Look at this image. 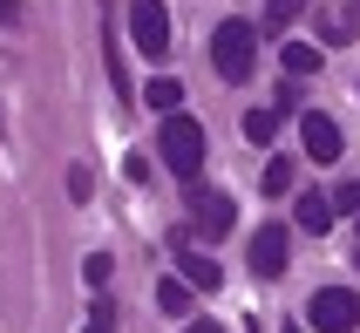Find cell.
<instances>
[{"instance_id":"6da1fadb","label":"cell","mask_w":360,"mask_h":333,"mask_svg":"<svg viewBox=\"0 0 360 333\" xmlns=\"http://www.w3.org/2000/svg\"><path fill=\"white\" fill-rule=\"evenodd\" d=\"M157 150H163V163H170L184 184H191V177L204 170V150H211V143H204V122H198V116H163Z\"/></svg>"},{"instance_id":"7a4b0ae2","label":"cell","mask_w":360,"mask_h":333,"mask_svg":"<svg viewBox=\"0 0 360 333\" xmlns=\"http://www.w3.org/2000/svg\"><path fill=\"white\" fill-rule=\"evenodd\" d=\"M252 55H259V27L252 20H218V34H211V68L224 82H245L252 75Z\"/></svg>"},{"instance_id":"3957f363","label":"cell","mask_w":360,"mask_h":333,"mask_svg":"<svg viewBox=\"0 0 360 333\" xmlns=\"http://www.w3.org/2000/svg\"><path fill=\"white\" fill-rule=\"evenodd\" d=\"M129 41H136L143 61H163L177 41H170V14H163V0H129Z\"/></svg>"},{"instance_id":"277c9868","label":"cell","mask_w":360,"mask_h":333,"mask_svg":"<svg viewBox=\"0 0 360 333\" xmlns=\"http://www.w3.org/2000/svg\"><path fill=\"white\" fill-rule=\"evenodd\" d=\"M306 313H313V333H354L360 327V293H347V286H320Z\"/></svg>"},{"instance_id":"5b68a950","label":"cell","mask_w":360,"mask_h":333,"mask_svg":"<svg viewBox=\"0 0 360 333\" xmlns=\"http://www.w3.org/2000/svg\"><path fill=\"white\" fill-rule=\"evenodd\" d=\"M184 204H191V232H198V238H224L231 218H238V204H231L224 191H191Z\"/></svg>"},{"instance_id":"8992f818","label":"cell","mask_w":360,"mask_h":333,"mask_svg":"<svg viewBox=\"0 0 360 333\" xmlns=\"http://www.w3.org/2000/svg\"><path fill=\"white\" fill-rule=\"evenodd\" d=\"M300 143H306L313 163H333V157H340V122L320 116V109H306V116H300Z\"/></svg>"},{"instance_id":"52a82bcc","label":"cell","mask_w":360,"mask_h":333,"mask_svg":"<svg viewBox=\"0 0 360 333\" xmlns=\"http://www.w3.org/2000/svg\"><path fill=\"white\" fill-rule=\"evenodd\" d=\"M252 272L259 279L285 272V225H259V238H252Z\"/></svg>"},{"instance_id":"ba28073f","label":"cell","mask_w":360,"mask_h":333,"mask_svg":"<svg viewBox=\"0 0 360 333\" xmlns=\"http://www.w3.org/2000/svg\"><path fill=\"white\" fill-rule=\"evenodd\" d=\"M333 218H340V211H333V197H320V191H306L300 204H292V225H300V232H313V238L333 232Z\"/></svg>"},{"instance_id":"9c48e42d","label":"cell","mask_w":360,"mask_h":333,"mask_svg":"<svg viewBox=\"0 0 360 333\" xmlns=\"http://www.w3.org/2000/svg\"><path fill=\"white\" fill-rule=\"evenodd\" d=\"M279 68H285V82L320 75V48H306V41H285V48H279Z\"/></svg>"},{"instance_id":"30bf717a","label":"cell","mask_w":360,"mask_h":333,"mask_svg":"<svg viewBox=\"0 0 360 333\" xmlns=\"http://www.w3.org/2000/svg\"><path fill=\"white\" fill-rule=\"evenodd\" d=\"M143 96H150V109H157V116H184V82H177V75H150V89H143Z\"/></svg>"},{"instance_id":"8fae6325","label":"cell","mask_w":360,"mask_h":333,"mask_svg":"<svg viewBox=\"0 0 360 333\" xmlns=\"http://www.w3.org/2000/svg\"><path fill=\"white\" fill-rule=\"evenodd\" d=\"M184 279H191V286H204V293H218V258H204V252H184Z\"/></svg>"},{"instance_id":"7c38bea8","label":"cell","mask_w":360,"mask_h":333,"mask_svg":"<svg viewBox=\"0 0 360 333\" xmlns=\"http://www.w3.org/2000/svg\"><path fill=\"white\" fill-rule=\"evenodd\" d=\"M272 137H279V109H245V143H259V150H265Z\"/></svg>"},{"instance_id":"4fadbf2b","label":"cell","mask_w":360,"mask_h":333,"mask_svg":"<svg viewBox=\"0 0 360 333\" xmlns=\"http://www.w3.org/2000/svg\"><path fill=\"white\" fill-rule=\"evenodd\" d=\"M292 177H300V163H292V157H272L259 184H265V197H285V191H292Z\"/></svg>"},{"instance_id":"5bb4252c","label":"cell","mask_w":360,"mask_h":333,"mask_svg":"<svg viewBox=\"0 0 360 333\" xmlns=\"http://www.w3.org/2000/svg\"><path fill=\"white\" fill-rule=\"evenodd\" d=\"M300 7L306 0H265V34H285V27L300 20Z\"/></svg>"},{"instance_id":"9a60e30c","label":"cell","mask_w":360,"mask_h":333,"mask_svg":"<svg viewBox=\"0 0 360 333\" xmlns=\"http://www.w3.org/2000/svg\"><path fill=\"white\" fill-rule=\"evenodd\" d=\"M109 272H116V258H109V252H89V258H82V286H89V293H102Z\"/></svg>"},{"instance_id":"2e32d148","label":"cell","mask_w":360,"mask_h":333,"mask_svg":"<svg viewBox=\"0 0 360 333\" xmlns=\"http://www.w3.org/2000/svg\"><path fill=\"white\" fill-rule=\"evenodd\" d=\"M157 306H163V313H191V279H163Z\"/></svg>"},{"instance_id":"e0dca14e","label":"cell","mask_w":360,"mask_h":333,"mask_svg":"<svg viewBox=\"0 0 360 333\" xmlns=\"http://www.w3.org/2000/svg\"><path fill=\"white\" fill-rule=\"evenodd\" d=\"M333 211H340V218H360V177H347L340 191H333Z\"/></svg>"},{"instance_id":"ac0fdd59","label":"cell","mask_w":360,"mask_h":333,"mask_svg":"<svg viewBox=\"0 0 360 333\" xmlns=\"http://www.w3.org/2000/svg\"><path fill=\"white\" fill-rule=\"evenodd\" d=\"M320 34L326 41H354V14H320Z\"/></svg>"},{"instance_id":"d6986e66","label":"cell","mask_w":360,"mask_h":333,"mask_svg":"<svg viewBox=\"0 0 360 333\" xmlns=\"http://www.w3.org/2000/svg\"><path fill=\"white\" fill-rule=\"evenodd\" d=\"M272 109L292 116V109H300V82H279V89H272Z\"/></svg>"},{"instance_id":"ffe728a7","label":"cell","mask_w":360,"mask_h":333,"mask_svg":"<svg viewBox=\"0 0 360 333\" xmlns=\"http://www.w3.org/2000/svg\"><path fill=\"white\" fill-rule=\"evenodd\" d=\"M89 333H116V306H109V299H96V320H89Z\"/></svg>"},{"instance_id":"44dd1931","label":"cell","mask_w":360,"mask_h":333,"mask_svg":"<svg viewBox=\"0 0 360 333\" xmlns=\"http://www.w3.org/2000/svg\"><path fill=\"white\" fill-rule=\"evenodd\" d=\"M20 20V0H0V27H14Z\"/></svg>"},{"instance_id":"7402d4cb","label":"cell","mask_w":360,"mask_h":333,"mask_svg":"<svg viewBox=\"0 0 360 333\" xmlns=\"http://www.w3.org/2000/svg\"><path fill=\"white\" fill-rule=\"evenodd\" d=\"M184 333H224V327H218V320H191Z\"/></svg>"},{"instance_id":"603a6c76","label":"cell","mask_w":360,"mask_h":333,"mask_svg":"<svg viewBox=\"0 0 360 333\" xmlns=\"http://www.w3.org/2000/svg\"><path fill=\"white\" fill-rule=\"evenodd\" d=\"M354 272H360V252H354Z\"/></svg>"},{"instance_id":"cb8c5ba5","label":"cell","mask_w":360,"mask_h":333,"mask_svg":"<svg viewBox=\"0 0 360 333\" xmlns=\"http://www.w3.org/2000/svg\"><path fill=\"white\" fill-rule=\"evenodd\" d=\"M354 20H360V0H354Z\"/></svg>"},{"instance_id":"d4e9b609","label":"cell","mask_w":360,"mask_h":333,"mask_svg":"<svg viewBox=\"0 0 360 333\" xmlns=\"http://www.w3.org/2000/svg\"><path fill=\"white\" fill-rule=\"evenodd\" d=\"M285 333H306V327H285Z\"/></svg>"}]
</instances>
